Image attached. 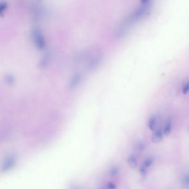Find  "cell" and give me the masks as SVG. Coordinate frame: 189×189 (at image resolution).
Returning a JSON list of instances; mask_svg holds the SVG:
<instances>
[{"mask_svg": "<svg viewBox=\"0 0 189 189\" xmlns=\"http://www.w3.org/2000/svg\"><path fill=\"white\" fill-rule=\"evenodd\" d=\"M151 7V1H144L141 2V5L135 11L125 20L119 29V34L123 36L128 31L131 26L136 21L140 20L147 14Z\"/></svg>", "mask_w": 189, "mask_h": 189, "instance_id": "obj_1", "label": "cell"}, {"mask_svg": "<svg viewBox=\"0 0 189 189\" xmlns=\"http://www.w3.org/2000/svg\"><path fill=\"white\" fill-rule=\"evenodd\" d=\"M101 60H102L101 54H97V55L95 54L92 56L88 63V68L90 70H94L99 65Z\"/></svg>", "mask_w": 189, "mask_h": 189, "instance_id": "obj_2", "label": "cell"}, {"mask_svg": "<svg viewBox=\"0 0 189 189\" xmlns=\"http://www.w3.org/2000/svg\"><path fill=\"white\" fill-rule=\"evenodd\" d=\"M164 134L163 131L161 129H157L154 131L151 140L153 143L157 144L161 142L164 139Z\"/></svg>", "mask_w": 189, "mask_h": 189, "instance_id": "obj_3", "label": "cell"}, {"mask_svg": "<svg viewBox=\"0 0 189 189\" xmlns=\"http://www.w3.org/2000/svg\"><path fill=\"white\" fill-rule=\"evenodd\" d=\"M158 124V118L155 115H153L150 118L147 123L148 128H149L150 131H155Z\"/></svg>", "mask_w": 189, "mask_h": 189, "instance_id": "obj_4", "label": "cell"}, {"mask_svg": "<svg viewBox=\"0 0 189 189\" xmlns=\"http://www.w3.org/2000/svg\"><path fill=\"white\" fill-rule=\"evenodd\" d=\"M172 129V121L171 118L167 119L164 125L163 133L165 135H169L171 133Z\"/></svg>", "mask_w": 189, "mask_h": 189, "instance_id": "obj_5", "label": "cell"}, {"mask_svg": "<svg viewBox=\"0 0 189 189\" xmlns=\"http://www.w3.org/2000/svg\"><path fill=\"white\" fill-rule=\"evenodd\" d=\"M128 164L132 169H136L138 167V159L134 154H131L128 159Z\"/></svg>", "mask_w": 189, "mask_h": 189, "instance_id": "obj_6", "label": "cell"}, {"mask_svg": "<svg viewBox=\"0 0 189 189\" xmlns=\"http://www.w3.org/2000/svg\"><path fill=\"white\" fill-rule=\"evenodd\" d=\"M154 159L152 158H147L145 160L143 164H142V167H144L146 170H148V169L150 167L153 163Z\"/></svg>", "mask_w": 189, "mask_h": 189, "instance_id": "obj_7", "label": "cell"}, {"mask_svg": "<svg viewBox=\"0 0 189 189\" xmlns=\"http://www.w3.org/2000/svg\"><path fill=\"white\" fill-rule=\"evenodd\" d=\"M81 78H82V77L79 73H77L75 74L72 80V84H71L72 86H77L81 82Z\"/></svg>", "mask_w": 189, "mask_h": 189, "instance_id": "obj_8", "label": "cell"}, {"mask_svg": "<svg viewBox=\"0 0 189 189\" xmlns=\"http://www.w3.org/2000/svg\"><path fill=\"white\" fill-rule=\"evenodd\" d=\"M119 174V169L117 167H113L111 168L110 171V174L112 176H117Z\"/></svg>", "mask_w": 189, "mask_h": 189, "instance_id": "obj_9", "label": "cell"}, {"mask_svg": "<svg viewBox=\"0 0 189 189\" xmlns=\"http://www.w3.org/2000/svg\"><path fill=\"white\" fill-rule=\"evenodd\" d=\"M188 91H189V83L187 82L186 83L184 84V85L183 86L182 92L183 95H186Z\"/></svg>", "mask_w": 189, "mask_h": 189, "instance_id": "obj_10", "label": "cell"}, {"mask_svg": "<svg viewBox=\"0 0 189 189\" xmlns=\"http://www.w3.org/2000/svg\"><path fill=\"white\" fill-rule=\"evenodd\" d=\"M107 188L108 189H117V185L113 182H109Z\"/></svg>", "mask_w": 189, "mask_h": 189, "instance_id": "obj_11", "label": "cell"}, {"mask_svg": "<svg viewBox=\"0 0 189 189\" xmlns=\"http://www.w3.org/2000/svg\"><path fill=\"white\" fill-rule=\"evenodd\" d=\"M189 183V178L188 175L184 176L183 180V183L185 186H188Z\"/></svg>", "mask_w": 189, "mask_h": 189, "instance_id": "obj_12", "label": "cell"}, {"mask_svg": "<svg viewBox=\"0 0 189 189\" xmlns=\"http://www.w3.org/2000/svg\"><path fill=\"white\" fill-rule=\"evenodd\" d=\"M144 144L143 142H140L138 143V149L139 150L144 149Z\"/></svg>", "mask_w": 189, "mask_h": 189, "instance_id": "obj_13", "label": "cell"}, {"mask_svg": "<svg viewBox=\"0 0 189 189\" xmlns=\"http://www.w3.org/2000/svg\"><path fill=\"white\" fill-rule=\"evenodd\" d=\"M107 189V188H103V189Z\"/></svg>", "mask_w": 189, "mask_h": 189, "instance_id": "obj_14", "label": "cell"}]
</instances>
